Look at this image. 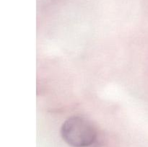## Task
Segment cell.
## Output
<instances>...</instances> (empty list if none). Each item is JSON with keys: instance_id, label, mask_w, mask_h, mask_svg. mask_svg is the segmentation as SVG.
Listing matches in <instances>:
<instances>
[{"instance_id": "1", "label": "cell", "mask_w": 148, "mask_h": 147, "mask_svg": "<svg viewBox=\"0 0 148 147\" xmlns=\"http://www.w3.org/2000/svg\"><path fill=\"white\" fill-rule=\"evenodd\" d=\"M61 135L64 141L72 147H88L96 141L97 130L86 118L73 116L62 125Z\"/></svg>"}]
</instances>
